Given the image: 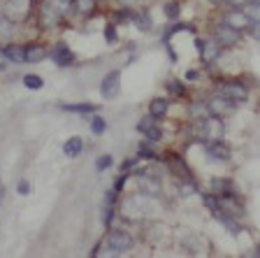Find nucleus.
Segmentation results:
<instances>
[{
	"instance_id": "7c9ffc66",
	"label": "nucleus",
	"mask_w": 260,
	"mask_h": 258,
	"mask_svg": "<svg viewBox=\"0 0 260 258\" xmlns=\"http://www.w3.org/2000/svg\"><path fill=\"white\" fill-rule=\"evenodd\" d=\"M249 31H251V38L258 40V42H260V21H251Z\"/></svg>"
},
{
	"instance_id": "a878e982",
	"label": "nucleus",
	"mask_w": 260,
	"mask_h": 258,
	"mask_svg": "<svg viewBox=\"0 0 260 258\" xmlns=\"http://www.w3.org/2000/svg\"><path fill=\"white\" fill-rule=\"evenodd\" d=\"M114 165V158H112V154H103V156H98L95 158V170L98 172H105V170H109V167Z\"/></svg>"
},
{
	"instance_id": "7ed1b4c3",
	"label": "nucleus",
	"mask_w": 260,
	"mask_h": 258,
	"mask_svg": "<svg viewBox=\"0 0 260 258\" xmlns=\"http://www.w3.org/2000/svg\"><path fill=\"white\" fill-rule=\"evenodd\" d=\"M205 154H207V158L214 163H225V161H230V156H233V151H230V147L223 142V137L221 140H207Z\"/></svg>"
},
{
	"instance_id": "9d476101",
	"label": "nucleus",
	"mask_w": 260,
	"mask_h": 258,
	"mask_svg": "<svg viewBox=\"0 0 260 258\" xmlns=\"http://www.w3.org/2000/svg\"><path fill=\"white\" fill-rule=\"evenodd\" d=\"M0 56L5 61H10V63H26V47H21V44H3L0 47Z\"/></svg>"
},
{
	"instance_id": "f3484780",
	"label": "nucleus",
	"mask_w": 260,
	"mask_h": 258,
	"mask_svg": "<svg viewBox=\"0 0 260 258\" xmlns=\"http://www.w3.org/2000/svg\"><path fill=\"white\" fill-rule=\"evenodd\" d=\"M16 33V21L12 16H0V40H12Z\"/></svg>"
},
{
	"instance_id": "9b49d317",
	"label": "nucleus",
	"mask_w": 260,
	"mask_h": 258,
	"mask_svg": "<svg viewBox=\"0 0 260 258\" xmlns=\"http://www.w3.org/2000/svg\"><path fill=\"white\" fill-rule=\"evenodd\" d=\"M223 23L230 26V28H235V31H239V33H244L246 28L251 26V19L244 14V10H233L230 14L223 16Z\"/></svg>"
},
{
	"instance_id": "ddd939ff",
	"label": "nucleus",
	"mask_w": 260,
	"mask_h": 258,
	"mask_svg": "<svg viewBox=\"0 0 260 258\" xmlns=\"http://www.w3.org/2000/svg\"><path fill=\"white\" fill-rule=\"evenodd\" d=\"M211 186H214V193L221 195V198H233V195H237V188H235L233 179L216 177L214 182H211Z\"/></svg>"
},
{
	"instance_id": "bb28decb",
	"label": "nucleus",
	"mask_w": 260,
	"mask_h": 258,
	"mask_svg": "<svg viewBox=\"0 0 260 258\" xmlns=\"http://www.w3.org/2000/svg\"><path fill=\"white\" fill-rule=\"evenodd\" d=\"M165 16H168V21H177L179 19V3H174V0H170V3H165Z\"/></svg>"
},
{
	"instance_id": "423d86ee",
	"label": "nucleus",
	"mask_w": 260,
	"mask_h": 258,
	"mask_svg": "<svg viewBox=\"0 0 260 258\" xmlns=\"http://www.w3.org/2000/svg\"><path fill=\"white\" fill-rule=\"evenodd\" d=\"M218 93L225 98H230V100H235L239 105V102H244L246 98H249V91H246V86L242 84V81H221V86H218Z\"/></svg>"
},
{
	"instance_id": "72a5a7b5",
	"label": "nucleus",
	"mask_w": 260,
	"mask_h": 258,
	"mask_svg": "<svg viewBox=\"0 0 260 258\" xmlns=\"http://www.w3.org/2000/svg\"><path fill=\"white\" fill-rule=\"evenodd\" d=\"M123 184H125V172L121 175L119 179H116V184H114V191H116V193H121V191H123Z\"/></svg>"
},
{
	"instance_id": "f8f14e48",
	"label": "nucleus",
	"mask_w": 260,
	"mask_h": 258,
	"mask_svg": "<svg viewBox=\"0 0 260 258\" xmlns=\"http://www.w3.org/2000/svg\"><path fill=\"white\" fill-rule=\"evenodd\" d=\"M60 109L68 114H95L100 105L95 102H60Z\"/></svg>"
},
{
	"instance_id": "aec40b11",
	"label": "nucleus",
	"mask_w": 260,
	"mask_h": 258,
	"mask_svg": "<svg viewBox=\"0 0 260 258\" xmlns=\"http://www.w3.org/2000/svg\"><path fill=\"white\" fill-rule=\"evenodd\" d=\"M23 86H26L28 91H40L44 86V79L40 75H32V72H28V75H23Z\"/></svg>"
},
{
	"instance_id": "a211bd4d",
	"label": "nucleus",
	"mask_w": 260,
	"mask_h": 258,
	"mask_svg": "<svg viewBox=\"0 0 260 258\" xmlns=\"http://www.w3.org/2000/svg\"><path fill=\"white\" fill-rule=\"evenodd\" d=\"M133 23H135L142 33H149V31H151V26H153L149 12H137V14H133Z\"/></svg>"
},
{
	"instance_id": "473e14b6",
	"label": "nucleus",
	"mask_w": 260,
	"mask_h": 258,
	"mask_svg": "<svg viewBox=\"0 0 260 258\" xmlns=\"http://www.w3.org/2000/svg\"><path fill=\"white\" fill-rule=\"evenodd\" d=\"M198 77H200V70H195V68H190V70H186L184 79H186V81H195Z\"/></svg>"
},
{
	"instance_id": "dca6fc26",
	"label": "nucleus",
	"mask_w": 260,
	"mask_h": 258,
	"mask_svg": "<svg viewBox=\"0 0 260 258\" xmlns=\"http://www.w3.org/2000/svg\"><path fill=\"white\" fill-rule=\"evenodd\" d=\"M49 56V51L40 44H26V63H40Z\"/></svg>"
},
{
	"instance_id": "c9c22d12",
	"label": "nucleus",
	"mask_w": 260,
	"mask_h": 258,
	"mask_svg": "<svg viewBox=\"0 0 260 258\" xmlns=\"http://www.w3.org/2000/svg\"><path fill=\"white\" fill-rule=\"evenodd\" d=\"M135 3H137V0H121V5H123V7H133Z\"/></svg>"
},
{
	"instance_id": "0eeeda50",
	"label": "nucleus",
	"mask_w": 260,
	"mask_h": 258,
	"mask_svg": "<svg viewBox=\"0 0 260 258\" xmlns=\"http://www.w3.org/2000/svg\"><path fill=\"white\" fill-rule=\"evenodd\" d=\"M49 59L54 61L58 68H70V65H75V61H77V56L72 54V49L68 47L65 42H58L51 51H49Z\"/></svg>"
},
{
	"instance_id": "c85d7f7f",
	"label": "nucleus",
	"mask_w": 260,
	"mask_h": 258,
	"mask_svg": "<svg viewBox=\"0 0 260 258\" xmlns=\"http://www.w3.org/2000/svg\"><path fill=\"white\" fill-rule=\"evenodd\" d=\"M179 191H181V195H193V193H198V186H195V182L193 179H188V182H181V186H179Z\"/></svg>"
},
{
	"instance_id": "f257e3e1",
	"label": "nucleus",
	"mask_w": 260,
	"mask_h": 258,
	"mask_svg": "<svg viewBox=\"0 0 260 258\" xmlns=\"http://www.w3.org/2000/svg\"><path fill=\"white\" fill-rule=\"evenodd\" d=\"M105 247H107V253H125L133 249V244H135V240H133V235L125 231H119V228H112V231L107 233V237H105Z\"/></svg>"
},
{
	"instance_id": "f03ea898",
	"label": "nucleus",
	"mask_w": 260,
	"mask_h": 258,
	"mask_svg": "<svg viewBox=\"0 0 260 258\" xmlns=\"http://www.w3.org/2000/svg\"><path fill=\"white\" fill-rule=\"evenodd\" d=\"M195 47H198V54H200L202 63H214L221 56V49H223L214 38H195Z\"/></svg>"
},
{
	"instance_id": "4c0bfd02",
	"label": "nucleus",
	"mask_w": 260,
	"mask_h": 258,
	"mask_svg": "<svg viewBox=\"0 0 260 258\" xmlns=\"http://www.w3.org/2000/svg\"><path fill=\"white\" fill-rule=\"evenodd\" d=\"M63 5H75V0H60Z\"/></svg>"
},
{
	"instance_id": "f704fd0d",
	"label": "nucleus",
	"mask_w": 260,
	"mask_h": 258,
	"mask_svg": "<svg viewBox=\"0 0 260 258\" xmlns=\"http://www.w3.org/2000/svg\"><path fill=\"white\" fill-rule=\"evenodd\" d=\"M3 200H5V184L0 182V207H3Z\"/></svg>"
},
{
	"instance_id": "c756f323",
	"label": "nucleus",
	"mask_w": 260,
	"mask_h": 258,
	"mask_svg": "<svg viewBox=\"0 0 260 258\" xmlns=\"http://www.w3.org/2000/svg\"><path fill=\"white\" fill-rule=\"evenodd\" d=\"M16 193L30 195V182H28V179H19V182H16Z\"/></svg>"
},
{
	"instance_id": "393cba45",
	"label": "nucleus",
	"mask_w": 260,
	"mask_h": 258,
	"mask_svg": "<svg viewBox=\"0 0 260 258\" xmlns=\"http://www.w3.org/2000/svg\"><path fill=\"white\" fill-rule=\"evenodd\" d=\"M137 156L140 158H156V149H153V142H142L140 147H137Z\"/></svg>"
},
{
	"instance_id": "6ab92c4d",
	"label": "nucleus",
	"mask_w": 260,
	"mask_h": 258,
	"mask_svg": "<svg viewBox=\"0 0 260 258\" xmlns=\"http://www.w3.org/2000/svg\"><path fill=\"white\" fill-rule=\"evenodd\" d=\"M202 205H205L211 214H216V212L223 207V205H221V195H216V193H202Z\"/></svg>"
},
{
	"instance_id": "39448f33",
	"label": "nucleus",
	"mask_w": 260,
	"mask_h": 258,
	"mask_svg": "<svg viewBox=\"0 0 260 258\" xmlns=\"http://www.w3.org/2000/svg\"><path fill=\"white\" fill-rule=\"evenodd\" d=\"M119 91H121V70H109L100 81V93H103L105 100H112V98L119 96Z\"/></svg>"
},
{
	"instance_id": "1a4fd4ad",
	"label": "nucleus",
	"mask_w": 260,
	"mask_h": 258,
	"mask_svg": "<svg viewBox=\"0 0 260 258\" xmlns=\"http://www.w3.org/2000/svg\"><path fill=\"white\" fill-rule=\"evenodd\" d=\"M233 109H237V102L230 100V98H225V96H221V93L214 96L209 102H207V112L216 114V117H223V114L233 112Z\"/></svg>"
},
{
	"instance_id": "b1692460",
	"label": "nucleus",
	"mask_w": 260,
	"mask_h": 258,
	"mask_svg": "<svg viewBox=\"0 0 260 258\" xmlns=\"http://www.w3.org/2000/svg\"><path fill=\"white\" fill-rule=\"evenodd\" d=\"M75 12H79V14L88 16L93 10H95V0H75Z\"/></svg>"
},
{
	"instance_id": "e433bc0d",
	"label": "nucleus",
	"mask_w": 260,
	"mask_h": 258,
	"mask_svg": "<svg viewBox=\"0 0 260 258\" xmlns=\"http://www.w3.org/2000/svg\"><path fill=\"white\" fill-rule=\"evenodd\" d=\"M7 70V63H5V61H0V72H5Z\"/></svg>"
},
{
	"instance_id": "cd10ccee",
	"label": "nucleus",
	"mask_w": 260,
	"mask_h": 258,
	"mask_svg": "<svg viewBox=\"0 0 260 258\" xmlns=\"http://www.w3.org/2000/svg\"><path fill=\"white\" fill-rule=\"evenodd\" d=\"M105 42H107V44H116V42H119V31H116V26H112V23L105 28Z\"/></svg>"
},
{
	"instance_id": "6e6552de",
	"label": "nucleus",
	"mask_w": 260,
	"mask_h": 258,
	"mask_svg": "<svg viewBox=\"0 0 260 258\" xmlns=\"http://www.w3.org/2000/svg\"><path fill=\"white\" fill-rule=\"evenodd\" d=\"M239 38H242V33L239 31H235V28H230V26H225V23H218V28H216V33H214V40H216L218 44H221L223 49H228V47H235V44L239 42Z\"/></svg>"
},
{
	"instance_id": "ea45409f",
	"label": "nucleus",
	"mask_w": 260,
	"mask_h": 258,
	"mask_svg": "<svg viewBox=\"0 0 260 258\" xmlns=\"http://www.w3.org/2000/svg\"><path fill=\"white\" fill-rule=\"evenodd\" d=\"M211 3H223V0H211Z\"/></svg>"
},
{
	"instance_id": "4468645a",
	"label": "nucleus",
	"mask_w": 260,
	"mask_h": 258,
	"mask_svg": "<svg viewBox=\"0 0 260 258\" xmlns=\"http://www.w3.org/2000/svg\"><path fill=\"white\" fill-rule=\"evenodd\" d=\"M63 154L68 158H79L81 154H84V140H81L79 135H72V137H68L63 145Z\"/></svg>"
},
{
	"instance_id": "2f4dec72",
	"label": "nucleus",
	"mask_w": 260,
	"mask_h": 258,
	"mask_svg": "<svg viewBox=\"0 0 260 258\" xmlns=\"http://www.w3.org/2000/svg\"><path fill=\"white\" fill-rule=\"evenodd\" d=\"M223 3H225V5H230L233 10H242V7L246 5L249 0H223Z\"/></svg>"
},
{
	"instance_id": "58836bf2",
	"label": "nucleus",
	"mask_w": 260,
	"mask_h": 258,
	"mask_svg": "<svg viewBox=\"0 0 260 258\" xmlns=\"http://www.w3.org/2000/svg\"><path fill=\"white\" fill-rule=\"evenodd\" d=\"M255 256H260V244H258V247H255Z\"/></svg>"
},
{
	"instance_id": "5701e85b",
	"label": "nucleus",
	"mask_w": 260,
	"mask_h": 258,
	"mask_svg": "<svg viewBox=\"0 0 260 258\" xmlns=\"http://www.w3.org/2000/svg\"><path fill=\"white\" fill-rule=\"evenodd\" d=\"M107 130V121L100 114H91V133L93 135H103Z\"/></svg>"
},
{
	"instance_id": "20e7f679",
	"label": "nucleus",
	"mask_w": 260,
	"mask_h": 258,
	"mask_svg": "<svg viewBox=\"0 0 260 258\" xmlns=\"http://www.w3.org/2000/svg\"><path fill=\"white\" fill-rule=\"evenodd\" d=\"M137 130H140L142 135H144L149 142H160L162 140V128L158 126V119L151 117V114H144V117L140 119V124H137Z\"/></svg>"
},
{
	"instance_id": "4be33fe9",
	"label": "nucleus",
	"mask_w": 260,
	"mask_h": 258,
	"mask_svg": "<svg viewBox=\"0 0 260 258\" xmlns=\"http://www.w3.org/2000/svg\"><path fill=\"white\" fill-rule=\"evenodd\" d=\"M242 10H244V14L249 16L251 21H260V0H249Z\"/></svg>"
},
{
	"instance_id": "412c9836",
	"label": "nucleus",
	"mask_w": 260,
	"mask_h": 258,
	"mask_svg": "<svg viewBox=\"0 0 260 258\" xmlns=\"http://www.w3.org/2000/svg\"><path fill=\"white\" fill-rule=\"evenodd\" d=\"M165 91L172 93V96H177V98H184L186 96V84L184 81H179V79H168L165 81Z\"/></svg>"
},
{
	"instance_id": "2eb2a0df",
	"label": "nucleus",
	"mask_w": 260,
	"mask_h": 258,
	"mask_svg": "<svg viewBox=\"0 0 260 258\" xmlns=\"http://www.w3.org/2000/svg\"><path fill=\"white\" fill-rule=\"evenodd\" d=\"M168 109H170L168 98H153V100L149 102V114L156 119H165L168 117Z\"/></svg>"
}]
</instances>
